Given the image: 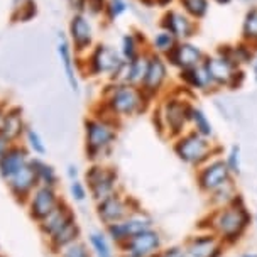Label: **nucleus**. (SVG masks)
<instances>
[{
  "mask_svg": "<svg viewBox=\"0 0 257 257\" xmlns=\"http://www.w3.org/2000/svg\"><path fill=\"white\" fill-rule=\"evenodd\" d=\"M149 103L151 100L141 90V86L108 81V85L102 91L98 113H103V115H108L113 120L120 122L144 113Z\"/></svg>",
  "mask_w": 257,
  "mask_h": 257,
  "instance_id": "f257e3e1",
  "label": "nucleus"
},
{
  "mask_svg": "<svg viewBox=\"0 0 257 257\" xmlns=\"http://www.w3.org/2000/svg\"><path fill=\"white\" fill-rule=\"evenodd\" d=\"M118 123L120 122L98 112L85 118V154L90 163H103V159L112 154L118 134Z\"/></svg>",
  "mask_w": 257,
  "mask_h": 257,
  "instance_id": "f03ea898",
  "label": "nucleus"
},
{
  "mask_svg": "<svg viewBox=\"0 0 257 257\" xmlns=\"http://www.w3.org/2000/svg\"><path fill=\"white\" fill-rule=\"evenodd\" d=\"M193 103L188 102L180 93L166 95L154 112V123L158 122V131L168 137H180L190 125Z\"/></svg>",
  "mask_w": 257,
  "mask_h": 257,
  "instance_id": "7ed1b4c3",
  "label": "nucleus"
},
{
  "mask_svg": "<svg viewBox=\"0 0 257 257\" xmlns=\"http://www.w3.org/2000/svg\"><path fill=\"white\" fill-rule=\"evenodd\" d=\"M250 222V217L247 213L245 206L242 203H233L222 206L217 210L212 218H210V227L212 232L217 235L222 242L227 244H233L242 237V233L245 232L247 225Z\"/></svg>",
  "mask_w": 257,
  "mask_h": 257,
  "instance_id": "20e7f679",
  "label": "nucleus"
},
{
  "mask_svg": "<svg viewBox=\"0 0 257 257\" xmlns=\"http://www.w3.org/2000/svg\"><path fill=\"white\" fill-rule=\"evenodd\" d=\"M123 59L113 46L100 43L91 48L88 54H85V61L78 63V66L88 76L102 78L107 76L108 81H113L123 66Z\"/></svg>",
  "mask_w": 257,
  "mask_h": 257,
  "instance_id": "39448f33",
  "label": "nucleus"
},
{
  "mask_svg": "<svg viewBox=\"0 0 257 257\" xmlns=\"http://www.w3.org/2000/svg\"><path fill=\"white\" fill-rule=\"evenodd\" d=\"M203 64L212 78L215 88H237L244 80L240 66L222 48L213 54H206Z\"/></svg>",
  "mask_w": 257,
  "mask_h": 257,
  "instance_id": "423d86ee",
  "label": "nucleus"
},
{
  "mask_svg": "<svg viewBox=\"0 0 257 257\" xmlns=\"http://www.w3.org/2000/svg\"><path fill=\"white\" fill-rule=\"evenodd\" d=\"M83 181L95 203L120 191L118 173L105 163H91L83 174Z\"/></svg>",
  "mask_w": 257,
  "mask_h": 257,
  "instance_id": "0eeeda50",
  "label": "nucleus"
},
{
  "mask_svg": "<svg viewBox=\"0 0 257 257\" xmlns=\"http://www.w3.org/2000/svg\"><path fill=\"white\" fill-rule=\"evenodd\" d=\"M173 149L178 159L190 166H203L213 156V144L210 139L196 134L195 131H186L185 134L176 137Z\"/></svg>",
  "mask_w": 257,
  "mask_h": 257,
  "instance_id": "6e6552de",
  "label": "nucleus"
},
{
  "mask_svg": "<svg viewBox=\"0 0 257 257\" xmlns=\"http://www.w3.org/2000/svg\"><path fill=\"white\" fill-rule=\"evenodd\" d=\"M149 228H154L153 217L148 212H144L142 208H137L128 217L120 220V222L103 227V230L107 233V237L112 240L113 245L120 247L122 244H125L128 238H132L141 232L149 230Z\"/></svg>",
  "mask_w": 257,
  "mask_h": 257,
  "instance_id": "1a4fd4ad",
  "label": "nucleus"
},
{
  "mask_svg": "<svg viewBox=\"0 0 257 257\" xmlns=\"http://www.w3.org/2000/svg\"><path fill=\"white\" fill-rule=\"evenodd\" d=\"M137 208H141V206L132 196H127L122 191H118L115 195L95 203V215L100 220V223L107 227V225L120 222Z\"/></svg>",
  "mask_w": 257,
  "mask_h": 257,
  "instance_id": "9d476101",
  "label": "nucleus"
},
{
  "mask_svg": "<svg viewBox=\"0 0 257 257\" xmlns=\"http://www.w3.org/2000/svg\"><path fill=\"white\" fill-rule=\"evenodd\" d=\"M163 249V235L156 228H149L128 238L125 244L117 247L118 257H156Z\"/></svg>",
  "mask_w": 257,
  "mask_h": 257,
  "instance_id": "9b49d317",
  "label": "nucleus"
},
{
  "mask_svg": "<svg viewBox=\"0 0 257 257\" xmlns=\"http://www.w3.org/2000/svg\"><path fill=\"white\" fill-rule=\"evenodd\" d=\"M63 196L59 188H49L39 185L32 191L29 200L26 201V212L34 223H39L44 217H48L56 206L61 203Z\"/></svg>",
  "mask_w": 257,
  "mask_h": 257,
  "instance_id": "f8f14e48",
  "label": "nucleus"
},
{
  "mask_svg": "<svg viewBox=\"0 0 257 257\" xmlns=\"http://www.w3.org/2000/svg\"><path fill=\"white\" fill-rule=\"evenodd\" d=\"M169 64L164 56L151 53L149 54V64L146 71L144 81L141 85V90L144 91L146 96L153 102L156 96H159L166 88L169 81Z\"/></svg>",
  "mask_w": 257,
  "mask_h": 257,
  "instance_id": "ddd939ff",
  "label": "nucleus"
},
{
  "mask_svg": "<svg viewBox=\"0 0 257 257\" xmlns=\"http://www.w3.org/2000/svg\"><path fill=\"white\" fill-rule=\"evenodd\" d=\"M68 39L76 54H88L95 46V31L90 16L85 12H75L68 24Z\"/></svg>",
  "mask_w": 257,
  "mask_h": 257,
  "instance_id": "4468645a",
  "label": "nucleus"
},
{
  "mask_svg": "<svg viewBox=\"0 0 257 257\" xmlns=\"http://www.w3.org/2000/svg\"><path fill=\"white\" fill-rule=\"evenodd\" d=\"M161 29H166L178 41H191L198 32V22L186 16L181 9H166L159 22Z\"/></svg>",
  "mask_w": 257,
  "mask_h": 257,
  "instance_id": "2eb2a0df",
  "label": "nucleus"
},
{
  "mask_svg": "<svg viewBox=\"0 0 257 257\" xmlns=\"http://www.w3.org/2000/svg\"><path fill=\"white\" fill-rule=\"evenodd\" d=\"M228 181H232V173L222 158L208 159L198 173V185L206 193H213Z\"/></svg>",
  "mask_w": 257,
  "mask_h": 257,
  "instance_id": "dca6fc26",
  "label": "nucleus"
},
{
  "mask_svg": "<svg viewBox=\"0 0 257 257\" xmlns=\"http://www.w3.org/2000/svg\"><path fill=\"white\" fill-rule=\"evenodd\" d=\"M56 53L59 64H61V70L66 78V83L71 88V91L75 95L80 93V80H78V59L76 53L73 49V46L70 43V39L59 32L56 38Z\"/></svg>",
  "mask_w": 257,
  "mask_h": 257,
  "instance_id": "f3484780",
  "label": "nucleus"
},
{
  "mask_svg": "<svg viewBox=\"0 0 257 257\" xmlns=\"http://www.w3.org/2000/svg\"><path fill=\"white\" fill-rule=\"evenodd\" d=\"M206 53L195 44L193 41H180L171 53L166 56V61L171 68H176L178 71L190 70L193 66H198L203 63Z\"/></svg>",
  "mask_w": 257,
  "mask_h": 257,
  "instance_id": "a211bd4d",
  "label": "nucleus"
},
{
  "mask_svg": "<svg viewBox=\"0 0 257 257\" xmlns=\"http://www.w3.org/2000/svg\"><path fill=\"white\" fill-rule=\"evenodd\" d=\"M6 186L12 198L19 205L24 206L26 201L29 200V196L32 195V191L39 186L38 176H36V171H34V168H32V164L29 163L27 166L22 168L16 176L11 178V180L6 183Z\"/></svg>",
  "mask_w": 257,
  "mask_h": 257,
  "instance_id": "6ab92c4d",
  "label": "nucleus"
},
{
  "mask_svg": "<svg viewBox=\"0 0 257 257\" xmlns=\"http://www.w3.org/2000/svg\"><path fill=\"white\" fill-rule=\"evenodd\" d=\"M32 156L22 142L12 144L7 149V153L0 158V180L7 183L11 178L16 176L22 168L31 163Z\"/></svg>",
  "mask_w": 257,
  "mask_h": 257,
  "instance_id": "aec40b11",
  "label": "nucleus"
},
{
  "mask_svg": "<svg viewBox=\"0 0 257 257\" xmlns=\"http://www.w3.org/2000/svg\"><path fill=\"white\" fill-rule=\"evenodd\" d=\"M73 218H76L75 210H73V206L63 198L61 203H59L56 208L48 215V217H44L39 223H36V225H38V230L41 233V237H43L44 240H48L49 237L54 235L58 230H61L64 225H66L68 222H71Z\"/></svg>",
  "mask_w": 257,
  "mask_h": 257,
  "instance_id": "412c9836",
  "label": "nucleus"
},
{
  "mask_svg": "<svg viewBox=\"0 0 257 257\" xmlns=\"http://www.w3.org/2000/svg\"><path fill=\"white\" fill-rule=\"evenodd\" d=\"M26 128L27 122L24 118L22 108L17 107V105H7L2 123H0V134L12 144H19L22 137H24Z\"/></svg>",
  "mask_w": 257,
  "mask_h": 257,
  "instance_id": "4be33fe9",
  "label": "nucleus"
},
{
  "mask_svg": "<svg viewBox=\"0 0 257 257\" xmlns=\"http://www.w3.org/2000/svg\"><path fill=\"white\" fill-rule=\"evenodd\" d=\"M223 242L215 233H203L195 235L186 242L185 252L186 257H220L222 255Z\"/></svg>",
  "mask_w": 257,
  "mask_h": 257,
  "instance_id": "5701e85b",
  "label": "nucleus"
},
{
  "mask_svg": "<svg viewBox=\"0 0 257 257\" xmlns=\"http://www.w3.org/2000/svg\"><path fill=\"white\" fill-rule=\"evenodd\" d=\"M81 237H83L81 225L78 222V218H73L71 222H68L64 225L61 230H58L54 235L49 237L48 240H46V245H48V250L51 252L53 255H56L63 249H66L68 245L81 240Z\"/></svg>",
  "mask_w": 257,
  "mask_h": 257,
  "instance_id": "b1692460",
  "label": "nucleus"
},
{
  "mask_svg": "<svg viewBox=\"0 0 257 257\" xmlns=\"http://www.w3.org/2000/svg\"><path fill=\"white\" fill-rule=\"evenodd\" d=\"M149 54L151 51H144L141 56H137L134 61H125L122 66L120 73L113 80V83H128L134 86H141L144 81L146 71H148L149 64Z\"/></svg>",
  "mask_w": 257,
  "mask_h": 257,
  "instance_id": "393cba45",
  "label": "nucleus"
},
{
  "mask_svg": "<svg viewBox=\"0 0 257 257\" xmlns=\"http://www.w3.org/2000/svg\"><path fill=\"white\" fill-rule=\"evenodd\" d=\"M180 81L186 90H191V91L215 90V85H213L212 78H210L203 63L198 64V66L190 68V70L180 71Z\"/></svg>",
  "mask_w": 257,
  "mask_h": 257,
  "instance_id": "a878e982",
  "label": "nucleus"
},
{
  "mask_svg": "<svg viewBox=\"0 0 257 257\" xmlns=\"http://www.w3.org/2000/svg\"><path fill=\"white\" fill-rule=\"evenodd\" d=\"M144 51H149V49L146 48V39H144V36H141V32L131 31L122 36L118 53H120L123 61H134V59L137 56H141Z\"/></svg>",
  "mask_w": 257,
  "mask_h": 257,
  "instance_id": "bb28decb",
  "label": "nucleus"
},
{
  "mask_svg": "<svg viewBox=\"0 0 257 257\" xmlns=\"http://www.w3.org/2000/svg\"><path fill=\"white\" fill-rule=\"evenodd\" d=\"M86 244L93 257H118L115 250L117 247L112 244L105 230H91L86 238Z\"/></svg>",
  "mask_w": 257,
  "mask_h": 257,
  "instance_id": "cd10ccee",
  "label": "nucleus"
},
{
  "mask_svg": "<svg viewBox=\"0 0 257 257\" xmlns=\"http://www.w3.org/2000/svg\"><path fill=\"white\" fill-rule=\"evenodd\" d=\"M31 164L36 171V176H38L39 185L43 186H49V188H59V173L58 169L49 164L48 161H44L43 158H34L32 156Z\"/></svg>",
  "mask_w": 257,
  "mask_h": 257,
  "instance_id": "c85d7f7f",
  "label": "nucleus"
},
{
  "mask_svg": "<svg viewBox=\"0 0 257 257\" xmlns=\"http://www.w3.org/2000/svg\"><path fill=\"white\" fill-rule=\"evenodd\" d=\"M178 43H180V41L174 38L171 32L166 31V29H161V27H159V31H156L153 34V38H151L149 51L166 58L168 54L173 51L174 46H176Z\"/></svg>",
  "mask_w": 257,
  "mask_h": 257,
  "instance_id": "c756f323",
  "label": "nucleus"
},
{
  "mask_svg": "<svg viewBox=\"0 0 257 257\" xmlns=\"http://www.w3.org/2000/svg\"><path fill=\"white\" fill-rule=\"evenodd\" d=\"M22 144L26 146L31 156H34V158H44L48 154V146H46L43 136L39 134V131H36L31 125H27L26 128L24 137H22Z\"/></svg>",
  "mask_w": 257,
  "mask_h": 257,
  "instance_id": "7c9ffc66",
  "label": "nucleus"
},
{
  "mask_svg": "<svg viewBox=\"0 0 257 257\" xmlns=\"http://www.w3.org/2000/svg\"><path fill=\"white\" fill-rule=\"evenodd\" d=\"M190 125L193 127L191 131H195L196 134L206 137V139H212L213 137V123L210 122L208 115H206L203 110L200 107H195V105H193V110H191Z\"/></svg>",
  "mask_w": 257,
  "mask_h": 257,
  "instance_id": "2f4dec72",
  "label": "nucleus"
},
{
  "mask_svg": "<svg viewBox=\"0 0 257 257\" xmlns=\"http://www.w3.org/2000/svg\"><path fill=\"white\" fill-rule=\"evenodd\" d=\"M242 43L257 48V7H250L242 21Z\"/></svg>",
  "mask_w": 257,
  "mask_h": 257,
  "instance_id": "473e14b6",
  "label": "nucleus"
},
{
  "mask_svg": "<svg viewBox=\"0 0 257 257\" xmlns=\"http://www.w3.org/2000/svg\"><path fill=\"white\" fill-rule=\"evenodd\" d=\"M180 9L193 21H203L210 12V0H178Z\"/></svg>",
  "mask_w": 257,
  "mask_h": 257,
  "instance_id": "72a5a7b5",
  "label": "nucleus"
},
{
  "mask_svg": "<svg viewBox=\"0 0 257 257\" xmlns=\"http://www.w3.org/2000/svg\"><path fill=\"white\" fill-rule=\"evenodd\" d=\"M128 11L127 0H107L103 9V16L108 22H115Z\"/></svg>",
  "mask_w": 257,
  "mask_h": 257,
  "instance_id": "f704fd0d",
  "label": "nucleus"
},
{
  "mask_svg": "<svg viewBox=\"0 0 257 257\" xmlns=\"http://www.w3.org/2000/svg\"><path fill=\"white\" fill-rule=\"evenodd\" d=\"M68 193H70V198L73 203H78V205H83L85 201L90 198L88 188H86L83 178L68 183Z\"/></svg>",
  "mask_w": 257,
  "mask_h": 257,
  "instance_id": "c9c22d12",
  "label": "nucleus"
},
{
  "mask_svg": "<svg viewBox=\"0 0 257 257\" xmlns=\"http://www.w3.org/2000/svg\"><path fill=\"white\" fill-rule=\"evenodd\" d=\"M54 257H93V254H91L90 247L88 244H86V240H78L75 242V244L68 245L66 249H63L59 254H56Z\"/></svg>",
  "mask_w": 257,
  "mask_h": 257,
  "instance_id": "e433bc0d",
  "label": "nucleus"
},
{
  "mask_svg": "<svg viewBox=\"0 0 257 257\" xmlns=\"http://www.w3.org/2000/svg\"><path fill=\"white\" fill-rule=\"evenodd\" d=\"M225 163L232 174H240V148L238 146H232L228 149L227 156H225Z\"/></svg>",
  "mask_w": 257,
  "mask_h": 257,
  "instance_id": "4c0bfd02",
  "label": "nucleus"
},
{
  "mask_svg": "<svg viewBox=\"0 0 257 257\" xmlns=\"http://www.w3.org/2000/svg\"><path fill=\"white\" fill-rule=\"evenodd\" d=\"M107 0H85V14L88 16H100L103 14Z\"/></svg>",
  "mask_w": 257,
  "mask_h": 257,
  "instance_id": "58836bf2",
  "label": "nucleus"
},
{
  "mask_svg": "<svg viewBox=\"0 0 257 257\" xmlns=\"http://www.w3.org/2000/svg\"><path fill=\"white\" fill-rule=\"evenodd\" d=\"M156 257H186V252H185V247H180V245H171V247H166V249H161Z\"/></svg>",
  "mask_w": 257,
  "mask_h": 257,
  "instance_id": "ea45409f",
  "label": "nucleus"
},
{
  "mask_svg": "<svg viewBox=\"0 0 257 257\" xmlns=\"http://www.w3.org/2000/svg\"><path fill=\"white\" fill-rule=\"evenodd\" d=\"M64 176L68 178V181H75V180H80L81 174H80V168L76 164H68L66 169H64Z\"/></svg>",
  "mask_w": 257,
  "mask_h": 257,
  "instance_id": "a19ab883",
  "label": "nucleus"
},
{
  "mask_svg": "<svg viewBox=\"0 0 257 257\" xmlns=\"http://www.w3.org/2000/svg\"><path fill=\"white\" fill-rule=\"evenodd\" d=\"M11 146H12V142H9L6 137L0 134V158H2V156L7 153V149L11 148Z\"/></svg>",
  "mask_w": 257,
  "mask_h": 257,
  "instance_id": "79ce46f5",
  "label": "nucleus"
},
{
  "mask_svg": "<svg viewBox=\"0 0 257 257\" xmlns=\"http://www.w3.org/2000/svg\"><path fill=\"white\" fill-rule=\"evenodd\" d=\"M6 108H7V103L0 102V123H2V118H4V113H6Z\"/></svg>",
  "mask_w": 257,
  "mask_h": 257,
  "instance_id": "37998d69",
  "label": "nucleus"
},
{
  "mask_svg": "<svg viewBox=\"0 0 257 257\" xmlns=\"http://www.w3.org/2000/svg\"><path fill=\"white\" fill-rule=\"evenodd\" d=\"M156 2V6H161V7H164V6H168V4H171L173 0H154Z\"/></svg>",
  "mask_w": 257,
  "mask_h": 257,
  "instance_id": "c03bdc74",
  "label": "nucleus"
},
{
  "mask_svg": "<svg viewBox=\"0 0 257 257\" xmlns=\"http://www.w3.org/2000/svg\"><path fill=\"white\" fill-rule=\"evenodd\" d=\"M252 63H254V78H255V81H257V56L254 58V61H252Z\"/></svg>",
  "mask_w": 257,
  "mask_h": 257,
  "instance_id": "a18cd8bd",
  "label": "nucleus"
},
{
  "mask_svg": "<svg viewBox=\"0 0 257 257\" xmlns=\"http://www.w3.org/2000/svg\"><path fill=\"white\" fill-rule=\"evenodd\" d=\"M213 2H217V4H220V6H225V4H230L232 0H213Z\"/></svg>",
  "mask_w": 257,
  "mask_h": 257,
  "instance_id": "49530a36",
  "label": "nucleus"
},
{
  "mask_svg": "<svg viewBox=\"0 0 257 257\" xmlns=\"http://www.w3.org/2000/svg\"><path fill=\"white\" fill-rule=\"evenodd\" d=\"M240 257H257V254H244V255H240Z\"/></svg>",
  "mask_w": 257,
  "mask_h": 257,
  "instance_id": "de8ad7c7",
  "label": "nucleus"
},
{
  "mask_svg": "<svg viewBox=\"0 0 257 257\" xmlns=\"http://www.w3.org/2000/svg\"><path fill=\"white\" fill-rule=\"evenodd\" d=\"M240 2H245V4H252V2H255V0H240Z\"/></svg>",
  "mask_w": 257,
  "mask_h": 257,
  "instance_id": "09e8293b",
  "label": "nucleus"
},
{
  "mask_svg": "<svg viewBox=\"0 0 257 257\" xmlns=\"http://www.w3.org/2000/svg\"><path fill=\"white\" fill-rule=\"evenodd\" d=\"M0 257H7V255H4V254H2V252H0Z\"/></svg>",
  "mask_w": 257,
  "mask_h": 257,
  "instance_id": "8fccbe9b",
  "label": "nucleus"
},
{
  "mask_svg": "<svg viewBox=\"0 0 257 257\" xmlns=\"http://www.w3.org/2000/svg\"><path fill=\"white\" fill-rule=\"evenodd\" d=\"M0 252H2V245H0Z\"/></svg>",
  "mask_w": 257,
  "mask_h": 257,
  "instance_id": "3c124183",
  "label": "nucleus"
},
{
  "mask_svg": "<svg viewBox=\"0 0 257 257\" xmlns=\"http://www.w3.org/2000/svg\"><path fill=\"white\" fill-rule=\"evenodd\" d=\"M255 220H257V217H255Z\"/></svg>",
  "mask_w": 257,
  "mask_h": 257,
  "instance_id": "603ef678",
  "label": "nucleus"
}]
</instances>
